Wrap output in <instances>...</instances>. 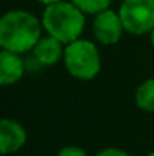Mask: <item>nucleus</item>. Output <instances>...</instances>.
<instances>
[{
  "mask_svg": "<svg viewBox=\"0 0 154 156\" xmlns=\"http://www.w3.org/2000/svg\"><path fill=\"white\" fill-rule=\"evenodd\" d=\"M43 21L27 11H9L0 20V46L5 50L26 53L41 38Z\"/></svg>",
  "mask_w": 154,
  "mask_h": 156,
  "instance_id": "obj_1",
  "label": "nucleus"
},
{
  "mask_svg": "<svg viewBox=\"0 0 154 156\" xmlns=\"http://www.w3.org/2000/svg\"><path fill=\"white\" fill-rule=\"evenodd\" d=\"M41 21L49 35L70 44L79 40L85 29V12L71 0H59L46 6Z\"/></svg>",
  "mask_w": 154,
  "mask_h": 156,
  "instance_id": "obj_2",
  "label": "nucleus"
},
{
  "mask_svg": "<svg viewBox=\"0 0 154 156\" xmlns=\"http://www.w3.org/2000/svg\"><path fill=\"white\" fill-rule=\"evenodd\" d=\"M63 64L67 71L80 80H91L101 70V58L97 46L89 40L80 38L65 44Z\"/></svg>",
  "mask_w": 154,
  "mask_h": 156,
  "instance_id": "obj_3",
  "label": "nucleus"
},
{
  "mask_svg": "<svg viewBox=\"0 0 154 156\" xmlns=\"http://www.w3.org/2000/svg\"><path fill=\"white\" fill-rule=\"evenodd\" d=\"M118 12L125 32L145 35L153 30L154 0H122Z\"/></svg>",
  "mask_w": 154,
  "mask_h": 156,
  "instance_id": "obj_4",
  "label": "nucleus"
},
{
  "mask_svg": "<svg viewBox=\"0 0 154 156\" xmlns=\"http://www.w3.org/2000/svg\"><path fill=\"white\" fill-rule=\"evenodd\" d=\"M92 29H94V37L97 38V41L104 46L116 44L125 30L121 21L119 12H115L109 8L95 14Z\"/></svg>",
  "mask_w": 154,
  "mask_h": 156,
  "instance_id": "obj_5",
  "label": "nucleus"
},
{
  "mask_svg": "<svg viewBox=\"0 0 154 156\" xmlns=\"http://www.w3.org/2000/svg\"><path fill=\"white\" fill-rule=\"evenodd\" d=\"M27 141L26 129L15 120L3 118L0 121V150L2 155L18 152Z\"/></svg>",
  "mask_w": 154,
  "mask_h": 156,
  "instance_id": "obj_6",
  "label": "nucleus"
},
{
  "mask_svg": "<svg viewBox=\"0 0 154 156\" xmlns=\"http://www.w3.org/2000/svg\"><path fill=\"white\" fill-rule=\"evenodd\" d=\"M24 74V62L20 53L2 50L0 53V83L3 87L17 83Z\"/></svg>",
  "mask_w": 154,
  "mask_h": 156,
  "instance_id": "obj_7",
  "label": "nucleus"
},
{
  "mask_svg": "<svg viewBox=\"0 0 154 156\" xmlns=\"http://www.w3.org/2000/svg\"><path fill=\"white\" fill-rule=\"evenodd\" d=\"M63 43L51 35L39 38V41L33 47V56L41 65L56 64L60 58H63Z\"/></svg>",
  "mask_w": 154,
  "mask_h": 156,
  "instance_id": "obj_8",
  "label": "nucleus"
},
{
  "mask_svg": "<svg viewBox=\"0 0 154 156\" xmlns=\"http://www.w3.org/2000/svg\"><path fill=\"white\" fill-rule=\"evenodd\" d=\"M135 100L139 109L145 112H154V79H147L138 87Z\"/></svg>",
  "mask_w": 154,
  "mask_h": 156,
  "instance_id": "obj_9",
  "label": "nucleus"
},
{
  "mask_svg": "<svg viewBox=\"0 0 154 156\" xmlns=\"http://www.w3.org/2000/svg\"><path fill=\"white\" fill-rule=\"evenodd\" d=\"M76 6H79L85 14H98L104 9H107L112 3V0H71Z\"/></svg>",
  "mask_w": 154,
  "mask_h": 156,
  "instance_id": "obj_10",
  "label": "nucleus"
},
{
  "mask_svg": "<svg viewBox=\"0 0 154 156\" xmlns=\"http://www.w3.org/2000/svg\"><path fill=\"white\" fill-rule=\"evenodd\" d=\"M56 156H88V153L80 149V147H76V146H68V147H63L57 152Z\"/></svg>",
  "mask_w": 154,
  "mask_h": 156,
  "instance_id": "obj_11",
  "label": "nucleus"
},
{
  "mask_svg": "<svg viewBox=\"0 0 154 156\" xmlns=\"http://www.w3.org/2000/svg\"><path fill=\"white\" fill-rule=\"evenodd\" d=\"M95 156H130V155L125 150H121V149H116V147H107V149L100 150Z\"/></svg>",
  "mask_w": 154,
  "mask_h": 156,
  "instance_id": "obj_12",
  "label": "nucleus"
},
{
  "mask_svg": "<svg viewBox=\"0 0 154 156\" xmlns=\"http://www.w3.org/2000/svg\"><path fill=\"white\" fill-rule=\"evenodd\" d=\"M36 2H39L41 5L47 6V5H51V3H56V2H59V0H36Z\"/></svg>",
  "mask_w": 154,
  "mask_h": 156,
  "instance_id": "obj_13",
  "label": "nucleus"
},
{
  "mask_svg": "<svg viewBox=\"0 0 154 156\" xmlns=\"http://www.w3.org/2000/svg\"><path fill=\"white\" fill-rule=\"evenodd\" d=\"M150 40H151V44H153V47H154V27H153V30L150 32Z\"/></svg>",
  "mask_w": 154,
  "mask_h": 156,
  "instance_id": "obj_14",
  "label": "nucleus"
},
{
  "mask_svg": "<svg viewBox=\"0 0 154 156\" xmlns=\"http://www.w3.org/2000/svg\"><path fill=\"white\" fill-rule=\"evenodd\" d=\"M147 156H154V152H150V153H148Z\"/></svg>",
  "mask_w": 154,
  "mask_h": 156,
  "instance_id": "obj_15",
  "label": "nucleus"
}]
</instances>
